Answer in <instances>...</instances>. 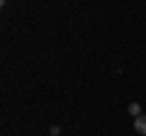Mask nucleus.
<instances>
[{
  "mask_svg": "<svg viewBox=\"0 0 146 136\" xmlns=\"http://www.w3.org/2000/svg\"><path fill=\"white\" fill-rule=\"evenodd\" d=\"M134 129H136V134H146V114L134 119Z\"/></svg>",
  "mask_w": 146,
  "mask_h": 136,
  "instance_id": "f257e3e1",
  "label": "nucleus"
},
{
  "mask_svg": "<svg viewBox=\"0 0 146 136\" xmlns=\"http://www.w3.org/2000/svg\"><path fill=\"white\" fill-rule=\"evenodd\" d=\"M129 114H134V117H141V107L136 105V102H131V105H129Z\"/></svg>",
  "mask_w": 146,
  "mask_h": 136,
  "instance_id": "f03ea898",
  "label": "nucleus"
}]
</instances>
